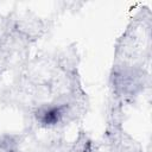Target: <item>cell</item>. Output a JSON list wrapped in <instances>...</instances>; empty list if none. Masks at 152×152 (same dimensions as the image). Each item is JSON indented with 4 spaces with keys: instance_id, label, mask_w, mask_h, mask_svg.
<instances>
[{
    "instance_id": "1",
    "label": "cell",
    "mask_w": 152,
    "mask_h": 152,
    "mask_svg": "<svg viewBox=\"0 0 152 152\" xmlns=\"http://www.w3.org/2000/svg\"><path fill=\"white\" fill-rule=\"evenodd\" d=\"M61 115H62L61 109H59V108H57V107H52V108L46 109V110L43 113L42 121H43L44 124L52 125V124H56V122L59 120Z\"/></svg>"
}]
</instances>
